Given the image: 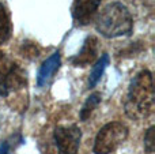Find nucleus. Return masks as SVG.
Masks as SVG:
<instances>
[{"label":"nucleus","instance_id":"obj_9","mask_svg":"<svg viewBox=\"0 0 155 154\" xmlns=\"http://www.w3.org/2000/svg\"><path fill=\"white\" fill-rule=\"evenodd\" d=\"M12 33V23H11V15L5 4L0 3V45L7 42Z\"/></svg>","mask_w":155,"mask_h":154},{"label":"nucleus","instance_id":"obj_1","mask_svg":"<svg viewBox=\"0 0 155 154\" xmlns=\"http://www.w3.org/2000/svg\"><path fill=\"white\" fill-rule=\"evenodd\" d=\"M124 109L129 119L143 120L154 111V81L153 74L143 70L134 76L127 94Z\"/></svg>","mask_w":155,"mask_h":154},{"label":"nucleus","instance_id":"obj_15","mask_svg":"<svg viewBox=\"0 0 155 154\" xmlns=\"http://www.w3.org/2000/svg\"><path fill=\"white\" fill-rule=\"evenodd\" d=\"M0 154H10V143L8 142H3L0 145Z\"/></svg>","mask_w":155,"mask_h":154},{"label":"nucleus","instance_id":"obj_8","mask_svg":"<svg viewBox=\"0 0 155 154\" xmlns=\"http://www.w3.org/2000/svg\"><path fill=\"white\" fill-rule=\"evenodd\" d=\"M60 53L59 52H54L52 56H49L45 62L42 63V65L40 67V71H38L37 75V85L40 87L45 86L52 78L56 74V71L60 68Z\"/></svg>","mask_w":155,"mask_h":154},{"label":"nucleus","instance_id":"obj_13","mask_svg":"<svg viewBox=\"0 0 155 154\" xmlns=\"http://www.w3.org/2000/svg\"><path fill=\"white\" fill-rule=\"evenodd\" d=\"M22 55H23L26 59H35V57H38V55H40V49L37 48V45H35L34 42L26 41V42H23V45H22Z\"/></svg>","mask_w":155,"mask_h":154},{"label":"nucleus","instance_id":"obj_11","mask_svg":"<svg viewBox=\"0 0 155 154\" xmlns=\"http://www.w3.org/2000/svg\"><path fill=\"white\" fill-rule=\"evenodd\" d=\"M99 102H101V94H99V93H93V94H90V97H87L86 102L83 104L82 109H80V115H79L80 120L86 122V120L90 119L91 113H93L94 109L99 105Z\"/></svg>","mask_w":155,"mask_h":154},{"label":"nucleus","instance_id":"obj_12","mask_svg":"<svg viewBox=\"0 0 155 154\" xmlns=\"http://www.w3.org/2000/svg\"><path fill=\"white\" fill-rule=\"evenodd\" d=\"M14 65H15L14 60L8 55H5L4 52L0 51V85L5 79V76L10 74V71L12 70Z\"/></svg>","mask_w":155,"mask_h":154},{"label":"nucleus","instance_id":"obj_6","mask_svg":"<svg viewBox=\"0 0 155 154\" xmlns=\"http://www.w3.org/2000/svg\"><path fill=\"white\" fill-rule=\"evenodd\" d=\"M26 72L19 67L18 64H15L12 67V70L10 71L5 79L0 85V95L2 97H8L12 93L19 92L21 89H23L26 86Z\"/></svg>","mask_w":155,"mask_h":154},{"label":"nucleus","instance_id":"obj_3","mask_svg":"<svg viewBox=\"0 0 155 154\" xmlns=\"http://www.w3.org/2000/svg\"><path fill=\"white\" fill-rule=\"evenodd\" d=\"M128 138V127L120 122H112L105 124L98 131L94 141L93 152L95 154L114 153L125 139Z\"/></svg>","mask_w":155,"mask_h":154},{"label":"nucleus","instance_id":"obj_14","mask_svg":"<svg viewBox=\"0 0 155 154\" xmlns=\"http://www.w3.org/2000/svg\"><path fill=\"white\" fill-rule=\"evenodd\" d=\"M144 147L147 153H153L155 147V127H150L144 135Z\"/></svg>","mask_w":155,"mask_h":154},{"label":"nucleus","instance_id":"obj_7","mask_svg":"<svg viewBox=\"0 0 155 154\" xmlns=\"http://www.w3.org/2000/svg\"><path fill=\"white\" fill-rule=\"evenodd\" d=\"M97 56H98V40L94 35H90L83 42V46L79 53L71 59V63L75 67H86V65L91 64L97 59Z\"/></svg>","mask_w":155,"mask_h":154},{"label":"nucleus","instance_id":"obj_4","mask_svg":"<svg viewBox=\"0 0 155 154\" xmlns=\"http://www.w3.org/2000/svg\"><path fill=\"white\" fill-rule=\"evenodd\" d=\"M82 131L76 124L60 126L54 128L53 139L60 154H76L79 150Z\"/></svg>","mask_w":155,"mask_h":154},{"label":"nucleus","instance_id":"obj_10","mask_svg":"<svg viewBox=\"0 0 155 154\" xmlns=\"http://www.w3.org/2000/svg\"><path fill=\"white\" fill-rule=\"evenodd\" d=\"M107 64H109V55H104V56L95 63L90 76H88V87H94L98 83L101 76L104 75V71L106 70Z\"/></svg>","mask_w":155,"mask_h":154},{"label":"nucleus","instance_id":"obj_2","mask_svg":"<svg viewBox=\"0 0 155 154\" xmlns=\"http://www.w3.org/2000/svg\"><path fill=\"white\" fill-rule=\"evenodd\" d=\"M134 27V19L123 3H109L102 8L95 19V29L106 38L129 35Z\"/></svg>","mask_w":155,"mask_h":154},{"label":"nucleus","instance_id":"obj_5","mask_svg":"<svg viewBox=\"0 0 155 154\" xmlns=\"http://www.w3.org/2000/svg\"><path fill=\"white\" fill-rule=\"evenodd\" d=\"M101 0H74L72 18L76 25L86 26L94 19Z\"/></svg>","mask_w":155,"mask_h":154}]
</instances>
